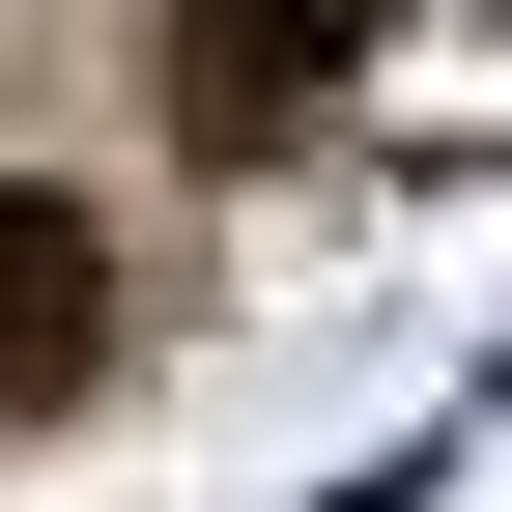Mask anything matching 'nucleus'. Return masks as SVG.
I'll use <instances>...</instances> for the list:
<instances>
[{"label": "nucleus", "instance_id": "nucleus-1", "mask_svg": "<svg viewBox=\"0 0 512 512\" xmlns=\"http://www.w3.org/2000/svg\"><path fill=\"white\" fill-rule=\"evenodd\" d=\"M86 342H114V256H86V200H0V399H86Z\"/></svg>", "mask_w": 512, "mask_h": 512}]
</instances>
